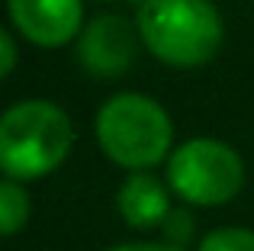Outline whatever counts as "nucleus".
<instances>
[{
	"instance_id": "f257e3e1",
	"label": "nucleus",
	"mask_w": 254,
	"mask_h": 251,
	"mask_svg": "<svg viewBox=\"0 0 254 251\" xmlns=\"http://www.w3.org/2000/svg\"><path fill=\"white\" fill-rule=\"evenodd\" d=\"M74 145L71 116L58 103L23 100L0 116V171L10 181H36L62 168Z\"/></svg>"
},
{
	"instance_id": "f03ea898",
	"label": "nucleus",
	"mask_w": 254,
	"mask_h": 251,
	"mask_svg": "<svg viewBox=\"0 0 254 251\" xmlns=\"http://www.w3.org/2000/svg\"><path fill=\"white\" fill-rule=\"evenodd\" d=\"M135 29L145 49L171 68H203L222 45V19L209 0H145Z\"/></svg>"
},
{
	"instance_id": "7ed1b4c3",
	"label": "nucleus",
	"mask_w": 254,
	"mask_h": 251,
	"mask_svg": "<svg viewBox=\"0 0 254 251\" xmlns=\"http://www.w3.org/2000/svg\"><path fill=\"white\" fill-rule=\"evenodd\" d=\"M97 142L119 168L148 171L164 161L174 142L168 110L145 94H116L97 113Z\"/></svg>"
},
{
	"instance_id": "20e7f679",
	"label": "nucleus",
	"mask_w": 254,
	"mask_h": 251,
	"mask_svg": "<svg viewBox=\"0 0 254 251\" xmlns=\"http://www.w3.org/2000/svg\"><path fill=\"white\" fill-rule=\"evenodd\" d=\"M168 184L190 206H222L245 187V164L216 138H190L168 158Z\"/></svg>"
},
{
	"instance_id": "39448f33",
	"label": "nucleus",
	"mask_w": 254,
	"mask_h": 251,
	"mask_svg": "<svg viewBox=\"0 0 254 251\" xmlns=\"http://www.w3.org/2000/svg\"><path fill=\"white\" fill-rule=\"evenodd\" d=\"M135 32L126 16L103 13L84 26L77 39V62L93 77H119L135 62Z\"/></svg>"
},
{
	"instance_id": "423d86ee",
	"label": "nucleus",
	"mask_w": 254,
	"mask_h": 251,
	"mask_svg": "<svg viewBox=\"0 0 254 251\" xmlns=\"http://www.w3.org/2000/svg\"><path fill=\"white\" fill-rule=\"evenodd\" d=\"M6 6L13 26L42 49L68 45L81 32V0H6Z\"/></svg>"
},
{
	"instance_id": "0eeeda50",
	"label": "nucleus",
	"mask_w": 254,
	"mask_h": 251,
	"mask_svg": "<svg viewBox=\"0 0 254 251\" xmlns=\"http://www.w3.org/2000/svg\"><path fill=\"white\" fill-rule=\"evenodd\" d=\"M116 206H119L123 222L132 229H158L171 216L168 190L148 171H135V174L126 177L116 193Z\"/></svg>"
},
{
	"instance_id": "6e6552de",
	"label": "nucleus",
	"mask_w": 254,
	"mask_h": 251,
	"mask_svg": "<svg viewBox=\"0 0 254 251\" xmlns=\"http://www.w3.org/2000/svg\"><path fill=\"white\" fill-rule=\"evenodd\" d=\"M29 213H32V200L26 193V187L19 181L3 177L0 181V239L23 232V226L29 222Z\"/></svg>"
},
{
	"instance_id": "1a4fd4ad",
	"label": "nucleus",
	"mask_w": 254,
	"mask_h": 251,
	"mask_svg": "<svg viewBox=\"0 0 254 251\" xmlns=\"http://www.w3.org/2000/svg\"><path fill=\"white\" fill-rule=\"evenodd\" d=\"M199 251H254V232L251 229H216L199 242Z\"/></svg>"
},
{
	"instance_id": "9d476101",
	"label": "nucleus",
	"mask_w": 254,
	"mask_h": 251,
	"mask_svg": "<svg viewBox=\"0 0 254 251\" xmlns=\"http://www.w3.org/2000/svg\"><path fill=\"white\" fill-rule=\"evenodd\" d=\"M164 235H168V245L184 248L187 242L193 239V216L187 209H171V216L164 219Z\"/></svg>"
},
{
	"instance_id": "9b49d317",
	"label": "nucleus",
	"mask_w": 254,
	"mask_h": 251,
	"mask_svg": "<svg viewBox=\"0 0 254 251\" xmlns=\"http://www.w3.org/2000/svg\"><path fill=\"white\" fill-rule=\"evenodd\" d=\"M16 58H19L16 42L10 39V32H3V29H0V81H3V77L10 74L13 68H16Z\"/></svg>"
},
{
	"instance_id": "f8f14e48",
	"label": "nucleus",
	"mask_w": 254,
	"mask_h": 251,
	"mask_svg": "<svg viewBox=\"0 0 254 251\" xmlns=\"http://www.w3.org/2000/svg\"><path fill=\"white\" fill-rule=\"evenodd\" d=\"M110 251H184V248H174V245H158V242H126V245H116Z\"/></svg>"
}]
</instances>
